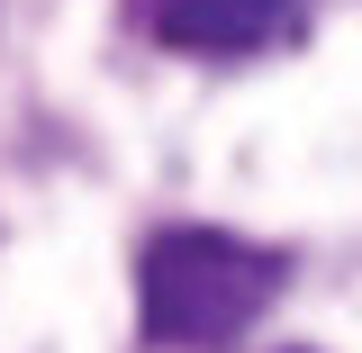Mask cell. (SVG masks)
Instances as JSON below:
<instances>
[{
	"instance_id": "2",
	"label": "cell",
	"mask_w": 362,
	"mask_h": 353,
	"mask_svg": "<svg viewBox=\"0 0 362 353\" xmlns=\"http://www.w3.org/2000/svg\"><path fill=\"white\" fill-rule=\"evenodd\" d=\"M308 18V0H154V37L181 54H254L290 37Z\"/></svg>"
},
{
	"instance_id": "1",
	"label": "cell",
	"mask_w": 362,
	"mask_h": 353,
	"mask_svg": "<svg viewBox=\"0 0 362 353\" xmlns=\"http://www.w3.org/2000/svg\"><path fill=\"white\" fill-rule=\"evenodd\" d=\"M290 254L226 236V226H163L136 263V326L154 353H218L281 299Z\"/></svg>"
}]
</instances>
